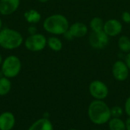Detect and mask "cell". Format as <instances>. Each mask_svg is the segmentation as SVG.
<instances>
[{
	"instance_id": "cell-1",
	"label": "cell",
	"mask_w": 130,
	"mask_h": 130,
	"mask_svg": "<svg viewBox=\"0 0 130 130\" xmlns=\"http://www.w3.org/2000/svg\"><path fill=\"white\" fill-rule=\"evenodd\" d=\"M90 120L97 125H103L111 119L110 108L102 100L93 101L88 109Z\"/></svg>"
},
{
	"instance_id": "cell-2",
	"label": "cell",
	"mask_w": 130,
	"mask_h": 130,
	"mask_svg": "<svg viewBox=\"0 0 130 130\" xmlns=\"http://www.w3.org/2000/svg\"><path fill=\"white\" fill-rule=\"evenodd\" d=\"M44 30L53 35H63L69 28V23L66 16L54 14L47 17L43 24Z\"/></svg>"
},
{
	"instance_id": "cell-3",
	"label": "cell",
	"mask_w": 130,
	"mask_h": 130,
	"mask_svg": "<svg viewBox=\"0 0 130 130\" xmlns=\"http://www.w3.org/2000/svg\"><path fill=\"white\" fill-rule=\"evenodd\" d=\"M23 43V37L17 30L11 28L0 30V46L5 50H14Z\"/></svg>"
},
{
	"instance_id": "cell-4",
	"label": "cell",
	"mask_w": 130,
	"mask_h": 130,
	"mask_svg": "<svg viewBox=\"0 0 130 130\" xmlns=\"http://www.w3.org/2000/svg\"><path fill=\"white\" fill-rule=\"evenodd\" d=\"M21 69V62L20 59L16 56H9L2 61V72L6 78H14Z\"/></svg>"
},
{
	"instance_id": "cell-5",
	"label": "cell",
	"mask_w": 130,
	"mask_h": 130,
	"mask_svg": "<svg viewBox=\"0 0 130 130\" xmlns=\"http://www.w3.org/2000/svg\"><path fill=\"white\" fill-rule=\"evenodd\" d=\"M25 47L32 52H39L43 50L47 45V39L43 34H35L30 35L24 42Z\"/></svg>"
},
{
	"instance_id": "cell-6",
	"label": "cell",
	"mask_w": 130,
	"mask_h": 130,
	"mask_svg": "<svg viewBox=\"0 0 130 130\" xmlns=\"http://www.w3.org/2000/svg\"><path fill=\"white\" fill-rule=\"evenodd\" d=\"M89 92L95 100H104L107 97L109 90L104 82L100 80H94L89 85Z\"/></svg>"
},
{
	"instance_id": "cell-7",
	"label": "cell",
	"mask_w": 130,
	"mask_h": 130,
	"mask_svg": "<svg viewBox=\"0 0 130 130\" xmlns=\"http://www.w3.org/2000/svg\"><path fill=\"white\" fill-rule=\"evenodd\" d=\"M109 37L104 30L99 32L92 31L88 38L90 46L95 50H102L107 46Z\"/></svg>"
},
{
	"instance_id": "cell-8",
	"label": "cell",
	"mask_w": 130,
	"mask_h": 130,
	"mask_svg": "<svg viewBox=\"0 0 130 130\" xmlns=\"http://www.w3.org/2000/svg\"><path fill=\"white\" fill-rule=\"evenodd\" d=\"M112 74L113 78L118 82H123L127 79L129 74V69L125 62L117 60L112 67Z\"/></svg>"
},
{
	"instance_id": "cell-9",
	"label": "cell",
	"mask_w": 130,
	"mask_h": 130,
	"mask_svg": "<svg viewBox=\"0 0 130 130\" xmlns=\"http://www.w3.org/2000/svg\"><path fill=\"white\" fill-rule=\"evenodd\" d=\"M123 30L122 23L115 18H111L104 22V31L108 37H117Z\"/></svg>"
},
{
	"instance_id": "cell-10",
	"label": "cell",
	"mask_w": 130,
	"mask_h": 130,
	"mask_svg": "<svg viewBox=\"0 0 130 130\" xmlns=\"http://www.w3.org/2000/svg\"><path fill=\"white\" fill-rule=\"evenodd\" d=\"M20 5V0H0V14L10 15L16 11Z\"/></svg>"
},
{
	"instance_id": "cell-11",
	"label": "cell",
	"mask_w": 130,
	"mask_h": 130,
	"mask_svg": "<svg viewBox=\"0 0 130 130\" xmlns=\"http://www.w3.org/2000/svg\"><path fill=\"white\" fill-rule=\"evenodd\" d=\"M88 26L82 22H75L69 26V31L74 38L84 37L88 34Z\"/></svg>"
},
{
	"instance_id": "cell-12",
	"label": "cell",
	"mask_w": 130,
	"mask_h": 130,
	"mask_svg": "<svg viewBox=\"0 0 130 130\" xmlns=\"http://www.w3.org/2000/svg\"><path fill=\"white\" fill-rule=\"evenodd\" d=\"M15 119L10 112H4L0 115V130H11L14 126Z\"/></svg>"
},
{
	"instance_id": "cell-13",
	"label": "cell",
	"mask_w": 130,
	"mask_h": 130,
	"mask_svg": "<svg viewBox=\"0 0 130 130\" xmlns=\"http://www.w3.org/2000/svg\"><path fill=\"white\" fill-rule=\"evenodd\" d=\"M28 130H53V126L48 119L42 118L34 122Z\"/></svg>"
},
{
	"instance_id": "cell-14",
	"label": "cell",
	"mask_w": 130,
	"mask_h": 130,
	"mask_svg": "<svg viewBox=\"0 0 130 130\" xmlns=\"http://www.w3.org/2000/svg\"><path fill=\"white\" fill-rule=\"evenodd\" d=\"M26 21L30 24H36L38 23L41 19V14L40 12L34 9H30L27 11L24 14Z\"/></svg>"
},
{
	"instance_id": "cell-15",
	"label": "cell",
	"mask_w": 130,
	"mask_h": 130,
	"mask_svg": "<svg viewBox=\"0 0 130 130\" xmlns=\"http://www.w3.org/2000/svg\"><path fill=\"white\" fill-rule=\"evenodd\" d=\"M89 26L93 32H99L104 30V22L100 17H94L90 21Z\"/></svg>"
},
{
	"instance_id": "cell-16",
	"label": "cell",
	"mask_w": 130,
	"mask_h": 130,
	"mask_svg": "<svg viewBox=\"0 0 130 130\" xmlns=\"http://www.w3.org/2000/svg\"><path fill=\"white\" fill-rule=\"evenodd\" d=\"M48 46L55 52H59L62 49V43L57 37H50L47 39Z\"/></svg>"
},
{
	"instance_id": "cell-17",
	"label": "cell",
	"mask_w": 130,
	"mask_h": 130,
	"mask_svg": "<svg viewBox=\"0 0 130 130\" xmlns=\"http://www.w3.org/2000/svg\"><path fill=\"white\" fill-rule=\"evenodd\" d=\"M109 129L110 130H126V123L120 118L113 117L109 120Z\"/></svg>"
},
{
	"instance_id": "cell-18",
	"label": "cell",
	"mask_w": 130,
	"mask_h": 130,
	"mask_svg": "<svg viewBox=\"0 0 130 130\" xmlns=\"http://www.w3.org/2000/svg\"><path fill=\"white\" fill-rule=\"evenodd\" d=\"M11 88V83L8 78L1 77L0 78V96H5L9 93Z\"/></svg>"
},
{
	"instance_id": "cell-19",
	"label": "cell",
	"mask_w": 130,
	"mask_h": 130,
	"mask_svg": "<svg viewBox=\"0 0 130 130\" xmlns=\"http://www.w3.org/2000/svg\"><path fill=\"white\" fill-rule=\"evenodd\" d=\"M118 47L123 53L130 52V38L126 35L121 36L118 40Z\"/></svg>"
},
{
	"instance_id": "cell-20",
	"label": "cell",
	"mask_w": 130,
	"mask_h": 130,
	"mask_svg": "<svg viewBox=\"0 0 130 130\" xmlns=\"http://www.w3.org/2000/svg\"><path fill=\"white\" fill-rule=\"evenodd\" d=\"M110 113H111V117L120 118L123 113V110L120 106H114L110 109Z\"/></svg>"
},
{
	"instance_id": "cell-21",
	"label": "cell",
	"mask_w": 130,
	"mask_h": 130,
	"mask_svg": "<svg viewBox=\"0 0 130 130\" xmlns=\"http://www.w3.org/2000/svg\"><path fill=\"white\" fill-rule=\"evenodd\" d=\"M121 18L126 24H130V13L129 11H123L121 14Z\"/></svg>"
},
{
	"instance_id": "cell-22",
	"label": "cell",
	"mask_w": 130,
	"mask_h": 130,
	"mask_svg": "<svg viewBox=\"0 0 130 130\" xmlns=\"http://www.w3.org/2000/svg\"><path fill=\"white\" fill-rule=\"evenodd\" d=\"M125 112L130 117V97H129L125 102Z\"/></svg>"
},
{
	"instance_id": "cell-23",
	"label": "cell",
	"mask_w": 130,
	"mask_h": 130,
	"mask_svg": "<svg viewBox=\"0 0 130 130\" xmlns=\"http://www.w3.org/2000/svg\"><path fill=\"white\" fill-rule=\"evenodd\" d=\"M28 33L30 34V35L37 34V27H36L34 25L30 26V27H28Z\"/></svg>"
},
{
	"instance_id": "cell-24",
	"label": "cell",
	"mask_w": 130,
	"mask_h": 130,
	"mask_svg": "<svg viewBox=\"0 0 130 130\" xmlns=\"http://www.w3.org/2000/svg\"><path fill=\"white\" fill-rule=\"evenodd\" d=\"M125 63L126 64V66H127V67L129 68V69L130 70V52L129 53H127V55L126 56V57H125Z\"/></svg>"
},
{
	"instance_id": "cell-25",
	"label": "cell",
	"mask_w": 130,
	"mask_h": 130,
	"mask_svg": "<svg viewBox=\"0 0 130 130\" xmlns=\"http://www.w3.org/2000/svg\"><path fill=\"white\" fill-rule=\"evenodd\" d=\"M63 35H64V37H65L66 40H72V39L74 38V37H72V35L70 34V32L69 31V30H68Z\"/></svg>"
},
{
	"instance_id": "cell-26",
	"label": "cell",
	"mask_w": 130,
	"mask_h": 130,
	"mask_svg": "<svg viewBox=\"0 0 130 130\" xmlns=\"http://www.w3.org/2000/svg\"><path fill=\"white\" fill-rule=\"evenodd\" d=\"M126 130H130V117H129V118L126 121Z\"/></svg>"
},
{
	"instance_id": "cell-27",
	"label": "cell",
	"mask_w": 130,
	"mask_h": 130,
	"mask_svg": "<svg viewBox=\"0 0 130 130\" xmlns=\"http://www.w3.org/2000/svg\"><path fill=\"white\" fill-rule=\"evenodd\" d=\"M1 29H2V19L0 18V30Z\"/></svg>"
},
{
	"instance_id": "cell-28",
	"label": "cell",
	"mask_w": 130,
	"mask_h": 130,
	"mask_svg": "<svg viewBox=\"0 0 130 130\" xmlns=\"http://www.w3.org/2000/svg\"><path fill=\"white\" fill-rule=\"evenodd\" d=\"M39 2H43V3H44V2H48L49 0H38Z\"/></svg>"
},
{
	"instance_id": "cell-29",
	"label": "cell",
	"mask_w": 130,
	"mask_h": 130,
	"mask_svg": "<svg viewBox=\"0 0 130 130\" xmlns=\"http://www.w3.org/2000/svg\"><path fill=\"white\" fill-rule=\"evenodd\" d=\"M2 63V56H1V54H0V65Z\"/></svg>"
},
{
	"instance_id": "cell-30",
	"label": "cell",
	"mask_w": 130,
	"mask_h": 130,
	"mask_svg": "<svg viewBox=\"0 0 130 130\" xmlns=\"http://www.w3.org/2000/svg\"><path fill=\"white\" fill-rule=\"evenodd\" d=\"M68 130H78V129H68Z\"/></svg>"
},
{
	"instance_id": "cell-31",
	"label": "cell",
	"mask_w": 130,
	"mask_h": 130,
	"mask_svg": "<svg viewBox=\"0 0 130 130\" xmlns=\"http://www.w3.org/2000/svg\"><path fill=\"white\" fill-rule=\"evenodd\" d=\"M94 130H100V129H94Z\"/></svg>"
}]
</instances>
